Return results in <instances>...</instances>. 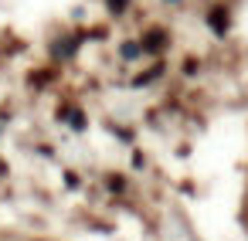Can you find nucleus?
Listing matches in <instances>:
<instances>
[{"label":"nucleus","instance_id":"nucleus-1","mask_svg":"<svg viewBox=\"0 0 248 241\" xmlns=\"http://www.w3.org/2000/svg\"><path fill=\"white\" fill-rule=\"evenodd\" d=\"M207 21H211V28H214V34H224V31H228V14H224L221 7H214Z\"/></svg>","mask_w":248,"mask_h":241},{"label":"nucleus","instance_id":"nucleus-2","mask_svg":"<svg viewBox=\"0 0 248 241\" xmlns=\"http://www.w3.org/2000/svg\"><path fill=\"white\" fill-rule=\"evenodd\" d=\"M163 41H167V38H163V31H150V34L143 38V51H160V48H163Z\"/></svg>","mask_w":248,"mask_h":241},{"label":"nucleus","instance_id":"nucleus-3","mask_svg":"<svg viewBox=\"0 0 248 241\" xmlns=\"http://www.w3.org/2000/svg\"><path fill=\"white\" fill-rule=\"evenodd\" d=\"M123 51H126V58H136V55H140V45H126Z\"/></svg>","mask_w":248,"mask_h":241},{"label":"nucleus","instance_id":"nucleus-4","mask_svg":"<svg viewBox=\"0 0 248 241\" xmlns=\"http://www.w3.org/2000/svg\"><path fill=\"white\" fill-rule=\"evenodd\" d=\"M68 122H72V126H82L85 119H82V112H68Z\"/></svg>","mask_w":248,"mask_h":241},{"label":"nucleus","instance_id":"nucleus-5","mask_svg":"<svg viewBox=\"0 0 248 241\" xmlns=\"http://www.w3.org/2000/svg\"><path fill=\"white\" fill-rule=\"evenodd\" d=\"M109 7H112V11H123V7H126V0H109Z\"/></svg>","mask_w":248,"mask_h":241}]
</instances>
